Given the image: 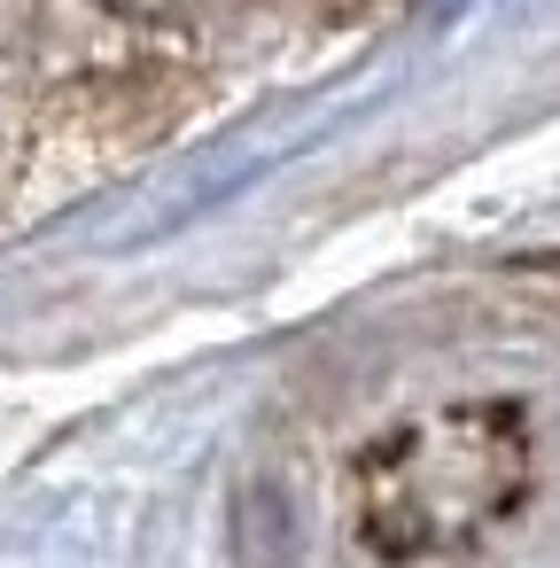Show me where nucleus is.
<instances>
[{
	"mask_svg": "<svg viewBox=\"0 0 560 568\" xmlns=\"http://www.w3.org/2000/svg\"><path fill=\"white\" fill-rule=\"evenodd\" d=\"M537 490V444L521 405L467 397L374 436L350 467V537L389 560H459L482 552Z\"/></svg>",
	"mask_w": 560,
	"mask_h": 568,
	"instance_id": "obj_1",
	"label": "nucleus"
},
{
	"mask_svg": "<svg viewBox=\"0 0 560 568\" xmlns=\"http://www.w3.org/2000/svg\"><path fill=\"white\" fill-rule=\"evenodd\" d=\"M110 9H164V0H110Z\"/></svg>",
	"mask_w": 560,
	"mask_h": 568,
	"instance_id": "obj_2",
	"label": "nucleus"
}]
</instances>
